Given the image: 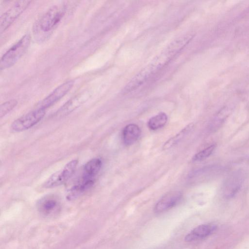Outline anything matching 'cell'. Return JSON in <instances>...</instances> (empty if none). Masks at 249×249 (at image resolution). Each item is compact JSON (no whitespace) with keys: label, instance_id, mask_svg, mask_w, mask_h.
<instances>
[{"label":"cell","instance_id":"6da1fadb","mask_svg":"<svg viewBox=\"0 0 249 249\" xmlns=\"http://www.w3.org/2000/svg\"><path fill=\"white\" fill-rule=\"evenodd\" d=\"M192 38L191 35H185L172 41L130 80L123 89V93L127 94L131 92L142 85L167 65L187 45Z\"/></svg>","mask_w":249,"mask_h":249},{"label":"cell","instance_id":"7a4b0ae2","mask_svg":"<svg viewBox=\"0 0 249 249\" xmlns=\"http://www.w3.org/2000/svg\"><path fill=\"white\" fill-rule=\"evenodd\" d=\"M30 40V35H25L3 55L0 62L1 70L13 66L19 60L28 48Z\"/></svg>","mask_w":249,"mask_h":249},{"label":"cell","instance_id":"3957f363","mask_svg":"<svg viewBox=\"0 0 249 249\" xmlns=\"http://www.w3.org/2000/svg\"><path fill=\"white\" fill-rule=\"evenodd\" d=\"M45 109L38 107L15 120L11 125L13 131L20 132L33 127L44 117Z\"/></svg>","mask_w":249,"mask_h":249},{"label":"cell","instance_id":"277c9868","mask_svg":"<svg viewBox=\"0 0 249 249\" xmlns=\"http://www.w3.org/2000/svg\"><path fill=\"white\" fill-rule=\"evenodd\" d=\"M77 160L70 161L63 169L52 174L43 184L46 188H53L65 183L73 175L78 164Z\"/></svg>","mask_w":249,"mask_h":249},{"label":"cell","instance_id":"5b68a950","mask_svg":"<svg viewBox=\"0 0 249 249\" xmlns=\"http://www.w3.org/2000/svg\"><path fill=\"white\" fill-rule=\"evenodd\" d=\"M30 0L17 1L12 7L4 13L0 18V32H4L28 7Z\"/></svg>","mask_w":249,"mask_h":249},{"label":"cell","instance_id":"8992f818","mask_svg":"<svg viewBox=\"0 0 249 249\" xmlns=\"http://www.w3.org/2000/svg\"><path fill=\"white\" fill-rule=\"evenodd\" d=\"M64 13V7H52L42 17L39 23L40 29L43 32L51 30L59 22Z\"/></svg>","mask_w":249,"mask_h":249},{"label":"cell","instance_id":"52a82bcc","mask_svg":"<svg viewBox=\"0 0 249 249\" xmlns=\"http://www.w3.org/2000/svg\"><path fill=\"white\" fill-rule=\"evenodd\" d=\"M74 82L70 80L55 88L39 104L38 107L46 109L63 98L72 88Z\"/></svg>","mask_w":249,"mask_h":249},{"label":"cell","instance_id":"ba28073f","mask_svg":"<svg viewBox=\"0 0 249 249\" xmlns=\"http://www.w3.org/2000/svg\"><path fill=\"white\" fill-rule=\"evenodd\" d=\"M39 213L46 217H51L57 214L60 210V203L54 196H46L40 199L37 203Z\"/></svg>","mask_w":249,"mask_h":249},{"label":"cell","instance_id":"9c48e42d","mask_svg":"<svg viewBox=\"0 0 249 249\" xmlns=\"http://www.w3.org/2000/svg\"><path fill=\"white\" fill-rule=\"evenodd\" d=\"M182 196L181 192L178 191H172L166 193L155 205L154 212L159 213L170 210L180 201Z\"/></svg>","mask_w":249,"mask_h":249},{"label":"cell","instance_id":"30bf717a","mask_svg":"<svg viewBox=\"0 0 249 249\" xmlns=\"http://www.w3.org/2000/svg\"><path fill=\"white\" fill-rule=\"evenodd\" d=\"M89 97V93L85 91L77 94L66 102L55 113L57 117L70 114L84 103Z\"/></svg>","mask_w":249,"mask_h":249},{"label":"cell","instance_id":"8fae6325","mask_svg":"<svg viewBox=\"0 0 249 249\" xmlns=\"http://www.w3.org/2000/svg\"><path fill=\"white\" fill-rule=\"evenodd\" d=\"M243 180L241 172H237L229 177L223 184V192L227 197L234 196L240 189Z\"/></svg>","mask_w":249,"mask_h":249},{"label":"cell","instance_id":"7c38bea8","mask_svg":"<svg viewBox=\"0 0 249 249\" xmlns=\"http://www.w3.org/2000/svg\"><path fill=\"white\" fill-rule=\"evenodd\" d=\"M102 162L98 158H94L88 161L84 166L81 180H94L100 172Z\"/></svg>","mask_w":249,"mask_h":249},{"label":"cell","instance_id":"4fadbf2b","mask_svg":"<svg viewBox=\"0 0 249 249\" xmlns=\"http://www.w3.org/2000/svg\"><path fill=\"white\" fill-rule=\"evenodd\" d=\"M215 229V226L202 224L194 228L185 237V240L191 242L203 238L209 235Z\"/></svg>","mask_w":249,"mask_h":249},{"label":"cell","instance_id":"5bb4252c","mask_svg":"<svg viewBox=\"0 0 249 249\" xmlns=\"http://www.w3.org/2000/svg\"><path fill=\"white\" fill-rule=\"evenodd\" d=\"M141 134V129L137 124H130L126 125L122 132L124 143L126 146L133 144L139 138Z\"/></svg>","mask_w":249,"mask_h":249},{"label":"cell","instance_id":"9a60e30c","mask_svg":"<svg viewBox=\"0 0 249 249\" xmlns=\"http://www.w3.org/2000/svg\"><path fill=\"white\" fill-rule=\"evenodd\" d=\"M94 182L95 181L93 180H80L69 190L66 196L67 198L69 200L77 198L91 188Z\"/></svg>","mask_w":249,"mask_h":249},{"label":"cell","instance_id":"2e32d148","mask_svg":"<svg viewBox=\"0 0 249 249\" xmlns=\"http://www.w3.org/2000/svg\"><path fill=\"white\" fill-rule=\"evenodd\" d=\"M168 117L167 115L163 112L151 117L147 123V125L149 129L156 130L163 127L167 123Z\"/></svg>","mask_w":249,"mask_h":249},{"label":"cell","instance_id":"e0dca14e","mask_svg":"<svg viewBox=\"0 0 249 249\" xmlns=\"http://www.w3.org/2000/svg\"><path fill=\"white\" fill-rule=\"evenodd\" d=\"M193 126V124L187 125L178 134L169 139L163 145V149L164 150L168 149L177 144L184 137L188 132L191 130Z\"/></svg>","mask_w":249,"mask_h":249},{"label":"cell","instance_id":"ac0fdd59","mask_svg":"<svg viewBox=\"0 0 249 249\" xmlns=\"http://www.w3.org/2000/svg\"><path fill=\"white\" fill-rule=\"evenodd\" d=\"M215 147V144H213L199 152L194 155L192 158V160L193 161H198L206 159L211 155Z\"/></svg>","mask_w":249,"mask_h":249},{"label":"cell","instance_id":"d6986e66","mask_svg":"<svg viewBox=\"0 0 249 249\" xmlns=\"http://www.w3.org/2000/svg\"><path fill=\"white\" fill-rule=\"evenodd\" d=\"M17 104L18 101L16 99H12L2 104L0 108V118L11 111L17 106Z\"/></svg>","mask_w":249,"mask_h":249}]
</instances>
